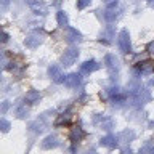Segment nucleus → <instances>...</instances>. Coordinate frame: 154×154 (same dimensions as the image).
I'll return each instance as SVG.
<instances>
[{
	"label": "nucleus",
	"instance_id": "obj_1",
	"mask_svg": "<svg viewBox=\"0 0 154 154\" xmlns=\"http://www.w3.org/2000/svg\"><path fill=\"white\" fill-rule=\"evenodd\" d=\"M119 47H120V50H122L124 53H128L130 51V38H128V34L127 31H122L120 32V35H119Z\"/></svg>",
	"mask_w": 154,
	"mask_h": 154
},
{
	"label": "nucleus",
	"instance_id": "obj_2",
	"mask_svg": "<svg viewBox=\"0 0 154 154\" xmlns=\"http://www.w3.org/2000/svg\"><path fill=\"white\" fill-rule=\"evenodd\" d=\"M77 56H79V51H77V50H67V51H64V55H63V63H64V66L74 64V61L77 60Z\"/></svg>",
	"mask_w": 154,
	"mask_h": 154
},
{
	"label": "nucleus",
	"instance_id": "obj_3",
	"mask_svg": "<svg viewBox=\"0 0 154 154\" xmlns=\"http://www.w3.org/2000/svg\"><path fill=\"white\" fill-rule=\"evenodd\" d=\"M48 74H50L53 77V80H56V82H61V80H64L63 79V74H61V67L60 66H51L50 69H48Z\"/></svg>",
	"mask_w": 154,
	"mask_h": 154
},
{
	"label": "nucleus",
	"instance_id": "obj_4",
	"mask_svg": "<svg viewBox=\"0 0 154 154\" xmlns=\"http://www.w3.org/2000/svg\"><path fill=\"white\" fill-rule=\"evenodd\" d=\"M96 67H98V64H96V61H87V63H84V64L80 66V72L82 74H90L91 71H95Z\"/></svg>",
	"mask_w": 154,
	"mask_h": 154
},
{
	"label": "nucleus",
	"instance_id": "obj_5",
	"mask_svg": "<svg viewBox=\"0 0 154 154\" xmlns=\"http://www.w3.org/2000/svg\"><path fill=\"white\" fill-rule=\"evenodd\" d=\"M84 137H85V132H84V130H82L80 127H74V128H72V132H71V140H72L74 143L80 141V140L84 138Z\"/></svg>",
	"mask_w": 154,
	"mask_h": 154
},
{
	"label": "nucleus",
	"instance_id": "obj_6",
	"mask_svg": "<svg viewBox=\"0 0 154 154\" xmlns=\"http://www.w3.org/2000/svg\"><path fill=\"white\" fill-rule=\"evenodd\" d=\"M64 84L67 87H77L80 84V75H77V74H71V75H67L66 79H64Z\"/></svg>",
	"mask_w": 154,
	"mask_h": 154
},
{
	"label": "nucleus",
	"instance_id": "obj_7",
	"mask_svg": "<svg viewBox=\"0 0 154 154\" xmlns=\"http://www.w3.org/2000/svg\"><path fill=\"white\" fill-rule=\"evenodd\" d=\"M117 16V8H116V5L114 7H111V8H108V11H106V14H104V18L108 19V21H112V19Z\"/></svg>",
	"mask_w": 154,
	"mask_h": 154
},
{
	"label": "nucleus",
	"instance_id": "obj_8",
	"mask_svg": "<svg viewBox=\"0 0 154 154\" xmlns=\"http://www.w3.org/2000/svg\"><path fill=\"white\" fill-rule=\"evenodd\" d=\"M40 43V37H37V35H29L26 38V45L27 47H35Z\"/></svg>",
	"mask_w": 154,
	"mask_h": 154
},
{
	"label": "nucleus",
	"instance_id": "obj_9",
	"mask_svg": "<svg viewBox=\"0 0 154 154\" xmlns=\"http://www.w3.org/2000/svg\"><path fill=\"white\" fill-rule=\"evenodd\" d=\"M56 138L55 137H48L47 140H45V143H42V148H45V149H48V148H55L56 146Z\"/></svg>",
	"mask_w": 154,
	"mask_h": 154
},
{
	"label": "nucleus",
	"instance_id": "obj_10",
	"mask_svg": "<svg viewBox=\"0 0 154 154\" xmlns=\"http://www.w3.org/2000/svg\"><path fill=\"white\" fill-rule=\"evenodd\" d=\"M38 98H40V95H38V91H35V90L29 91V93L26 95V101H27V103H34V101H37Z\"/></svg>",
	"mask_w": 154,
	"mask_h": 154
},
{
	"label": "nucleus",
	"instance_id": "obj_11",
	"mask_svg": "<svg viewBox=\"0 0 154 154\" xmlns=\"http://www.w3.org/2000/svg\"><path fill=\"white\" fill-rule=\"evenodd\" d=\"M58 23H60V26H66L67 24V16L64 14V11L58 13Z\"/></svg>",
	"mask_w": 154,
	"mask_h": 154
},
{
	"label": "nucleus",
	"instance_id": "obj_12",
	"mask_svg": "<svg viewBox=\"0 0 154 154\" xmlns=\"http://www.w3.org/2000/svg\"><path fill=\"white\" fill-rule=\"evenodd\" d=\"M67 122H69V116H67V114H66V116L63 114L61 117L56 120V125H60V124H67Z\"/></svg>",
	"mask_w": 154,
	"mask_h": 154
},
{
	"label": "nucleus",
	"instance_id": "obj_13",
	"mask_svg": "<svg viewBox=\"0 0 154 154\" xmlns=\"http://www.w3.org/2000/svg\"><path fill=\"white\" fill-rule=\"evenodd\" d=\"M16 114H18V117H24V116L27 114V109L24 108V106H21V108L16 109Z\"/></svg>",
	"mask_w": 154,
	"mask_h": 154
},
{
	"label": "nucleus",
	"instance_id": "obj_14",
	"mask_svg": "<svg viewBox=\"0 0 154 154\" xmlns=\"http://www.w3.org/2000/svg\"><path fill=\"white\" fill-rule=\"evenodd\" d=\"M91 2V0H79V2H77V8H84V7H87V5H88Z\"/></svg>",
	"mask_w": 154,
	"mask_h": 154
},
{
	"label": "nucleus",
	"instance_id": "obj_15",
	"mask_svg": "<svg viewBox=\"0 0 154 154\" xmlns=\"http://www.w3.org/2000/svg\"><path fill=\"white\" fill-rule=\"evenodd\" d=\"M112 140H116V138H114V137H106V138L101 140V143H103V144H108V146H109V144H112V143H111Z\"/></svg>",
	"mask_w": 154,
	"mask_h": 154
},
{
	"label": "nucleus",
	"instance_id": "obj_16",
	"mask_svg": "<svg viewBox=\"0 0 154 154\" xmlns=\"http://www.w3.org/2000/svg\"><path fill=\"white\" fill-rule=\"evenodd\" d=\"M8 125H10V124H8L7 120L3 119V120H2V127H3V130H5V132H7V130H8Z\"/></svg>",
	"mask_w": 154,
	"mask_h": 154
},
{
	"label": "nucleus",
	"instance_id": "obj_17",
	"mask_svg": "<svg viewBox=\"0 0 154 154\" xmlns=\"http://www.w3.org/2000/svg\"><path fill=\"white\" fill-rule=\"evenodd\" d=\"M8 2H10V0H3V8H5V7H7V5H8Z\"/></svg>",
	"mask_w": 154,
	"mask_h": 154
},
{
	"label": "nucleus",
	"instance_id": "obj_18",
	"mask_svg": "<svg viewBox=\"0 0 154 154\" xmlns=\"http://www.w3.org/2000/svg\"><path fill=\"white\" fill-rule=\"evenodd\" d=\"M104 2H108V3H112V2H116V0H104Z\"/></svg>",
	"mask_w": 154,
	"mask_h": 154
},
{
	"label": "nucleus",
	"instance_id": "obj_19",
	"mask_svg": "<svg viewBox=\"0 0 154 154\" xmlns=\"http://www.w3.org/2000/svg\"><path fill=\"white\" fill-rule=\"evenodd\" d=\"M152 85H154V79H152Z\"/></svg>",
	"mask_w": 154,
	"mask_h": 154
}]
</instances>
